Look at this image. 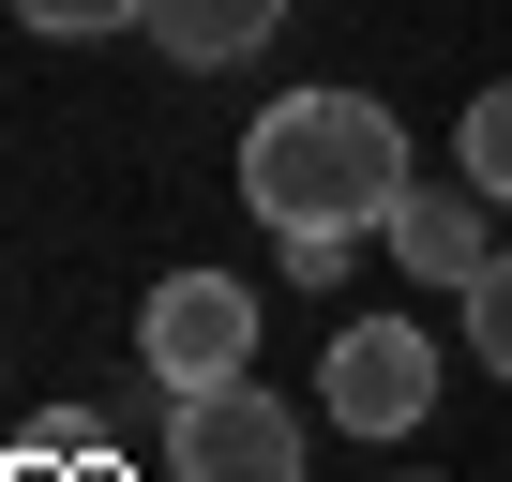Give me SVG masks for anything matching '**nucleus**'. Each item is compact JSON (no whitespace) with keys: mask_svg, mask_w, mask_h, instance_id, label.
<instances>
[{"mask_svg":"<svg viewBox=\"0 0 512 482\" xmlns=\"http://www.w3.org/2000/svg\"><path fill=\"white\" fill-rule=\"evenodd\" d=\"M407 181L422 166H407V121L377 91H287L241 136V196H256V226H272L302 272H347V241H377Z\"/></svg>","mask_w":512,"mask_h":482,"instance_id":"nucleus-1","label":"nucleus"},{"mask_svg":"<svg viewBox=\"0 0 512 482\" xmlns=\"http://www.w3.org/2000/svg\"><path fill=\"white\" fill-rule=\"evenodd\" d=\"M166 482H302V407L256 377L166 392Z\"/></svg>","mask_w":512,"mask_h":482,"instance_id":"nucleus-2","label":"nucleus"},{"mask_svg":"<svg viewBox=\"0 0 512 482\" xmlns=\"http://www.w3.org/2000/svg\"><path fill=\"white\" fill-rule=\"evenodd\" d=\"M136 362H151L166 392L241 377V362H256V287H226V272H166V287L136 302Z\"/></svg>","mask_w":512,"mask_h":482,"instance_id":"nucleus-3","label":"nucleus"},{"mask_svg":"<svg viewBox=\"0 0 512 482\" xmlns=\"http://www.w3.org/2000/svg\"><path fill=\"white\" fill-rule=\"evenodd\" d=\"M317 407H332L347 437H407V422L437 407V347H422L407 317H362V332H332V377H317Z\"/></svg>","mask_w":512,"mask_h":482,"instance_id":"nucleus-4","label":"nucleus"},{"mask_svg":"<svg viewBox=\"0 0 512 482\" xmlns=\"http://www.w3.org/2000/svg\"><path fill=\"white\" fill-rule=\"evenodd\" d=\"M482 211H497V196H482V181H467V166H452V181H407V196H392V226H377V241H392V257H407V272H422V287H467V272H482V257H497V241H482Z\"/></svg>","mask_w":512,"mask_h":482,"instance_id":"nucleus-5","label":"nucleus"},{"mask_svg":"<svg viewBox=\"0 0 512 482\" xmlns=\"http://www.w3.org/2000/svg\"><path fill=\"white\" fill-rule=\"evenodd\" d=\"M287 31V0H151V46L181 61V76H226V61H256Z\"/></svg>","mask_w":512,"mask_h":482,"instance_id":"nucleus-6","label":"nucleus"},{"mask_svg":"<svg viewBox=\"0 0 512 482\" xmlns=\"http://www.w3.org/2000/svg\"><path fill=\"white\" fill-rule=\"evenodd\" d=\"M452 166H467L482 196H512V76H497V91L467 106V136H452Z\"/></svg>","mask_w":512,"mask_h":482,"instance_id":"nucleus-7","label":"nucleus"},{"mask_svg":"<svg viewBox=\"0 0 512 482\" xmlns=\"http://www.w3.org/2000/svg\"><path fill=\"white\" fill-rule=\"evenodd\" d=\"M467 362H482V377H512V257H482V272H467Z\"/></svg>","mask_w":512,"mask_h":482,"instance_id":"nucleus-8","label":"nucleus"},{"mask_svg":"<svg viewBox=\"0 0 512 482\" xmlns=\"http://www.w3.org/2000/svg\"><path fill=\"white\" fill-rule=\"evenodd\" d=\"M16 31H46V46H91V31H151V0H16Z\"/></svg>","mask_w":512,"mask_h":482,"instance_id":"nucleus-9","label":"nucleus"},{"mask_svg":"<svg viewBox=\"0 0 512 482\" xmlns=\"http://www.w3.org/2000/svg\"><path fill=\"white\" fill-rule=\"evenodd\" d=\"M76 482H121V467H106V452H91V437H76Z\"/></svg>","mask_w":512,"mask_h":482,"instance_id":"nucleus-10","label":"nucleus"},{"mask_svg":"<svg viewBox=\"0 0 512 482\" xmlns=\"http://www.w3.org/2000/svg\"><path fill=\"white\" fill-rule=\"evenodd\" d=\"M392 482H407V467H392Z\"/></svg>","mask_w":512,"mask_h":482,"instance_id":"nucleus-11","label":"nucleus"}]
</instances>
